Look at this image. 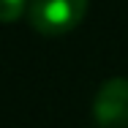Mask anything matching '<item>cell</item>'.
Masks as SVG:
<instances>
[{
  "mask_svg": "<svg viewBox=\"0 0 128 128\" xmlns=\"http://www.w3.org/2000/svg\"><path fill=\"white\" fill-rule=\"evenodd\" d=\"M93 117L101 128H128V79L114 76L98 87Z\"/></svg>",
  "mask_w": 128,
  "mask_h": 128,
  "instance_id": "7a4b0ae2",
  "label": "cell"
},
{
  "mask_svg": "<svg viewBox=\"0 0 128 128\" xmlns=\"http://www.w3.org/2000/svg\"><path fill=\"white\" fill-rule=\"evenodd\" d=\"M30 0H0V22H16L27 11Z\"/></svg>",
  "mask_w": 128,
  "mask_h": 128,
  "instance_id": "3957f363",
  "label": "cell"
},
{
  "mask_svg": "<svg viewBox=\"0 0 128 128\" xmlns=\"http://www.w3.org/2000/svg\"><path fill=\"white\" fill-rule=\"evenodd\" d=\"M87 0H30L27 19L41 36H66L84 19Z\"/></svg>",
  "mask_w": 128,
  "mask_h": 128,
  "instance_id": "6da1fadb",
  "label": "cell"
}]
</instances>
